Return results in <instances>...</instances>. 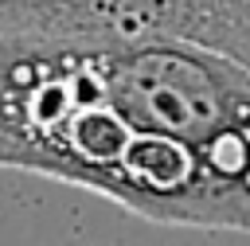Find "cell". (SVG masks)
<instances>
[{
  "instance_id": "6da1fadb",
  "label": "cell",
  "mask_w": 250,
  "mask_h": 246,
  "mask_svg": "<svg viewBox=\"0 0 250 246\" xmlns=\"http://www.w3.org/2000/svg\"><path fill=\"white\" fill-rule=\"evenodd\" d=\"M0 172L250 234V70L180 39L0 31Z\"/></svg>"
},
{
  "instance_id": "7a4b0ae2",
  "label": "cell",
  "mask_w": 250,
  "mask_h": 246,
  "mask_svg": "<svg viewBox=\"0 0 250 246\" xmlns=\"http://www.w3.org/2000/svg\"><path fill=\"white\" fill-rule=\"evenodd\" d=\"M0 31L180 39L250 70V0H0Z\"/></svg>"
}]
</instances>
